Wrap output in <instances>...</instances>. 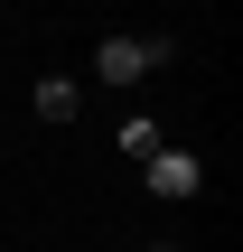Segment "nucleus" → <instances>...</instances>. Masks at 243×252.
Returning a JSON list of instances; mask_svg holds the SVG:
<instances>
[{
	"label": "nucleus",
	"instance_id": "obj_1",
	"mask_svg": "<svg viewBox=\"0 0 243 252\" xmlns=\"http://www.w3.org/2000/svg\"><path fill=\"white\" fill-rule=\"evenodd\" d=\"M178 56V37H103V56H94V75L103 84H140L150 65H169Z\"/></svg>",
	"mask_w": 243,
	"mask_h": 252
},
{
	"label": "nucleus",
	"instance_id": "obj_2",
	"mask_svg": "<svg viewBox=\"0 0 243 252\" xmlns=\"http://www.w3.org/2000/svg\"><path fill=\"white\" fill-rule=\"evenodd\" d=\"M140 168H150V187H159V196H197V178H206L187 150H159V159H140Z\"/></svg>",
	"mask_w": 243,
	"mask_h": 252
},
{
	"label": "nucleus",
	"instance_id": "obj_3",
	"mask_svg": "<svg viewBox=\"0 0 243 252\" xmlns=\"http://www.w3.org/2000/svg\"><path fill=\"white\" fill-rule=\"evenodd\" d=\"M28 103H37V122H75V84H66V75H47Z\"/></svg>",
	"mask_w": 243,
	"mask_h": 252
},
{
	"label": "nucleus",
	"instance_id": "obj_4",
	"mask_svg": "<svg viewBox=\"0 0 243 252\" xmlns=\"http://www.w3.org/2000/svg\"><path fill=\"white\" fill-rule=\"evenodd\" d=\"M122 150H131V159H159L169 140H159V122H122Z\"/></svg>",
	"mask_w": 243,
	"mask_h": 252
},
{
	"label": "nucleus",
	"instance_id": "obj_5",
	"mask_svg": "<svg viewBox=\"0 0 243 252\" xmlns=\"http://www.w3.org/2000/svg\"><path fill=\"white\" fill-rule=\"evenodd\" d=\"M159 252H178V243H159Z\"/></svg>",
	"mask_w": 243,
	"mask_h": 252
}]
</instances>
